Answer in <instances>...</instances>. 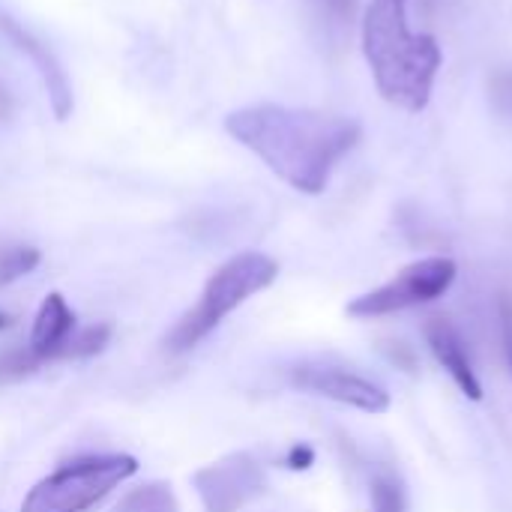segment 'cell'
<instances>
[{"label": "cell", "instance_id": "7a4b0ae2", "mask_svg": "<svg viewBox=\"0 0 512 512\" xmlns=\"http://www.w3.org/2000/svg\"><path fill=\"white\" fill-rule=\"evenodd\" d=\"M363 54L378 93L411 114H420L435 90L444 54L435 36L411 33L408 0H372L363 15Z\"/></svg>", "mask_w": 512, "mask_h": 512}, {"label": "cell", "instance_id": "8fae6325", "mask_svg": "<svg viewBox=\"0 0 512 512\" xmlns=\"http://www.w3.org/2000/svg\"><path fill=\"white\" fill-rule=\"evenodd\" d=\"M42 261V252L27 243H3L0 246V288L18 282L21 276L33 273Z\"/></svg>", "mask_w": 512, "mask_h": 512}, {"label": "cell", "instance_id": "52a82bcc", "mask_svg": "<svg viewBox=\"0 0 512 512\" xmlns=\"http://www.w3.org/2000/svg\"><path fill=\"white\" fill-rule=\"evenodd\" d=\"M291 384L306 390V393L333 399L339 405L357 408L363 414H384V411H390V393L381 384H375L372 378L357 375L351 369H342V366H330V363L294 366L291 369Z\"/></svg>", "mask_w": 512, "mask_h": 512}, {"label": "cell", "instance_id": "9a60e30c", "mask_svg": "<svg viewBox=\"0 0 512 512\" xmlns=\"http://www.w3.org/2000/svg\"><path fill=\"white\" fill-rule=\"evenodd\" d=\"M318 3L336 21H351L354 18V9H357V0H318Z\"/></svg>", "mask_w": 512, "mask_h": 512}, {"label": "cell", "instance_id": "9c48e42d", "mask_svg": "<svg viewBox=\"0 0 512 512\" xmlns=\"http://www.w3.org/2000/svg\"><path fill=\"white\" fill-rule=\"evenodd\" d=\"M423 336L435 354V360L444 366V372L456 381V387L471 399V402H480L483 399V384L474 372V363H471V354H468V345H465V336L462 330L447 318V315H432L426 318L423 324Z\"/></svg>", "mask_w": 512, "mask_h": 512}, {"label": "cell", "instance_id": "30bf717a", "mask_svg": "<svg viewBox=\"0 0 512 512\" xmlns=\"http://www.w3.org/2000/svg\"><path fill=\"white\" fill-rule=\"evenodd\" d=\"M114 512H180L177 498L171 492V486L165 483H147L141 489H132Z\"/></svg>", "mask_w": 512, "mask_h": 512}, {"label": "cell", "instance_id": "5b68a950", "mask_svg": "<svg viewBox=\"0 0 512 512\" xmlns=\"http://www.w3.org/2000/svg\"><path fill=\"white\" fill-rule=\"evenodd\" d=\"M456 276H459V267H456L453 258H447V255L420 258V261L402 267L381 288H375V291H369L363 297H354L348 303V315H354V318H384V315H396V312H405V309L435 303L453 288Z\"/></svg>", "mask_w": 512, "mask_h": 512}, {"label": "cell", "instance_id": "7c38bea8", "mask_svg": "<svg viewBox=\"0 0 512 512\" xmlns=\"http://www.w3.org/2000/svg\"><path fill=\"white\" fill-rule=\"evenodd\" d=\"M408 498L402 483L393 474H381L372 480V512H405Z\"/></svg>", "mask_w": 512, "mask_h": 512}, {"label": "cell", "instance_id": "5bb4252c", "mask_svg": "<svg viewBox=\"0 0 512 512\" xmlns=\"http://www.w3.org/2000/svg\"><path fill=\"white\" fill-rule=\"evenodd\" d=\"M285 465L291 471H309L315 465V450L309 444H294L285 456Z\"/></svg>", "mask_w": 512, "mask_h": 512}, {"label": "cell", "instance_id": "8992f818", "mask_svg": "<svg viewBox=\"0 0 512 512\" xmlns=\"http://www.w3.org/2000/svg\"><path fill=\"white\" fill-rule=\"evenodd\" d=\"M195 489L207 512H240L264 495L267 477L249 453L225 456L195 474Z\"/></svg>", "mask_w": 512, "mask_h": 512}, {"label": "cell", "instance_id": "e0dca14e", "mask_svg": "<svg viewBox=\"0 0 512 512\" xmlns=\"http://www.w3.org/2000/svg\"><path fill=\"white\" fill-rule=\"evenodd\" d=\"M12 117V96L6 90V84L0 81V120H9Z\"/></svg>", "mask_w": 512, "mask_h": 512}, {"label": "cell", "instance_id": "ba28073f", "mask_svg": "<svg viewBox=\"0 0 512 512\" xmlns=\"http://www.w3.org/2000/svg\"><path fill=\"white\" fill-rule=\"evenodd\" d=\"M0 33L15 45V51L27 54L30 63L36 66V72H39V78L45 84V93H48L54 117L57 120H69V114H72V84H69L66 69L60 66V60L51 54V48L42 45L30 30H24L18 21H12L3 12H0Z\"/></svg>", "mask_w": 512, "mask_h": 512}, {"label": "cell", "instance_id": "4fadbf2b", "mask_svg": "<svg viewBox=\"0 0 512 512\" xmlns=\"http://www.w3.org/2000/svg\"><path fill=\"white\" fill-rule=\"evenodd\" d=\"M489 96H492V108L512 120V66L495 72V78L489 84Z\"/></svg>", "mask_w": 512, "mask_h": 512}, {"label": "cell", "instance_id": "6da1fadb", "mask_svg": "<svg viewBox=\"0 0 512 512\" xmlns=\"http://www.w3.org/2000/svg\"><path fill=\"white\" fill-rule=\"evenodd\" d=\"M225 132L303 195H321L363 135L354 117L273 102L231 111Z\"/></svg>", "mask_w": 512, "mask_h": 512}, {"label": "cell", "instance_id": "ac0fdd59", "mask_svg": "<svg viewBox=\"0 0 512 512\" xmlns=\"http://www.w3.org/2000/svg\"><path fill=\"white\" fill-rule=\"evenodd\" d=\"M9 324H12V318H9L6 312H0V333H3V330H9Z\"/></svg>", "mask_w": 512, "mask_h": 512}, {"label": "cell", "instance_id": "277c9868", "mask_svg": "<svg viewBox=\"0 0 512 512\" xmlns=\"http://www.w3.org/2000/svg\"><path fill=\"white\" fill-rule=\"evenodd\" d=\"M135 474H138L135 456L126 453L84 456L66 462L60 471L39 480L27 492L21 512H84L96 507L111 489H117Z\"/></svg>", "mask_w": 512, "mask_h": 512}, {"label": "cell", "instance_id": "3957f363", "mask_svg": "<svg viewBox=\"0 0 512 512\" xmlns=\"http://www.w3.org/2000/svg\"><path fill=\"white\" fill-rule=\"evenodd\" d=\"M279 276V264L264 252H240L225 261L204 285L201 300L189 309L165 339L171 354H183L207 339L234 309H240L249 297L270 288Z\"/></svg>", "mask_w": 512, "mask_h": 512}, {"label": "cell", "instance_id": "2e32d148", "mask_svg": "<svg viewBox=\"0 0 512 512\" xmlns=\"http://www.w3.org/2000/svg\"><path fill=\"white\" fill-rule=\"evenodd\" d=\"M501 327H504V351H507V363L512 372V303L501 300Z\"/></svg>", "mask_w": 512, "mask_h": 512}]
</instances>
